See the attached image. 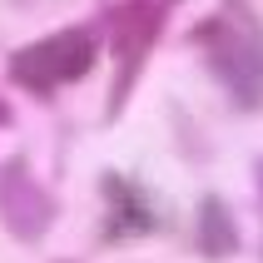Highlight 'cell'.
I'll return each mask as SVG.
<instances>
[{"instance_id":"7","label":"cell","mask_w":263,"mask_h":263,"mask_svg":"<svg viewBox=\"0 0 263 263\" xmlns=\"http://www.w3.org/2000/svg\"><path fill=\"white\" fill-rule=\"evenodd\" d=\"M0 124H10V109H5V104H0Z\"/></svg>"},{"instance_id":"3","label":"cell","mask_w":263,"mask_h":263,"mask_svg":"<svg viewBox=\"0 0 263 263\" xmlns=\"http://www.w3.org/2000/svg\"><path fill=\"white\" fill-rule=\"evenodd\" d=\"M164 35V5L159 0H119L109 10V55H115V80H109V104L104 119H119L129 104V89L144 74L149 50Z\"/></svg>"},{"instance_id":"8","label":"cell","mask_w":263,"mask_h":263,"mask_svg":"<svg viewBox=\"0 0 263 263\" xmlns=\"http://www.w3.org/2000/svg\"><path fill=\"white\" fill-rule=\"evenodd\" d=\"M60 263H70V258H60Z\"/></svg>"},{"instance_id":"6","label":"cell","mask_w":263,"mask_h":263,"mask_svg":"<svg viewBox=\"0 0 263 263\" xmlns=\"http://www.w3.org/2000/svg\"><path fill=\"white\" fill-rule=\"evenodd\" d=\"M194 243H199V253L214 258V263L234 258L238 243H243L234 214H229V204H223L219 194H204V199H199V234H194Z\"/></svg>"},{"instance_id":"4","label":"cell","mask_w":263,"mask_h":263,"mask_svg":"<svg viewBox=\"0 0 263 263\" xmlns=\"http://www.w3.org/2000/svg\"><path fill=\"white\" fill-rule=\"evenodd\" d=\"M0 223L20 243H40L45 229L55 223V199H50V189L40 179L30 174V164L20 154L0 164Z\"/></svg>"},{"instance_id":"5","label":"cell","mask_w":263,"mask_h":263,"mask_svg":"<svg viewBox=\"0 0 263 263\" xmlns=\"http://www.w3.org/2000/svg\"><path fill=\"white\" fill-rule=\"evenodd\" d=\"M100 194H104V234H100V243H129V238H144V234L169 229L164 204L139 184V179L104 174Z\"/></svg>"},{"instance_id":"2","label":"cell","mask_w":263,"mask_h":263,"mask_svg":"<svg viewBox=\"0 0 263 263\" xmlns=\"http://www.w3.org/2000/svg\"><path fill=\"white\" fill-rule=\"evenodd\" d=\"M95 60H100V25H65L55 35H40V40L20 45L5 70H10V80L25 95L50 100L55 89L85 80L95 70Z\"/></svg>"},{"instance_id":"1","label":"cell","mask_w":263,"mask_h":263,"mask_svg":"<svg viewBox=\"0 0 263 263\" xmlns=\"http://www.w3.org/2000/svg\"><path fill=\"white\" fill-rule=\"evenodd\" d=\"M189 40L204 50L209 74L223 85L234 109H263V20L249 0H223L189 30Z\"/></svg>"}]
</instances>
